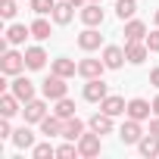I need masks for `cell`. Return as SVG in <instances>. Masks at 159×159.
<instances>
[{"label":"cell","mask_w":159,"mask_h":159,"mask_svg":"<svg viewBox=\"0 0 159 159\" xmlns=\"http://www.w3.org/2000/svg\"><path fill=\"white\" fill-rule=\"evenodd\" d=\"M41 91H44V97H47V100H62V97H69V84H66V78H62V75H56V72L44 78Z\"/></svg>","instance_id":"obj_1"},{"label":"cell","mask_w":159,"mask_h":159,"mask_svg":"<svg viewBox=\"0 0 159 159\" xmlns=\"http://www.w3.org/2000/svg\"><path fill=\"white\" fill-rule=\"evenodd\" d=\"M100 137H103V134H97V131H91V134H81V137H78V156H84V159H94V156H100V150H103Z\"/></svg>","instance_id":"obj_2"},{"label":"cell","mask_w":159,"mask_h":159,"mask_svg":"<svg viewBox=\"0 0 159 159\" xmlns=\"http://www.w3.org/2000/svg\"><path fill=\"white\" fill-rule=\"evenodd\" d=\"M109 97V84L103 81V78H88V84H84V100L88 103H100Z\"/></svg>","instance_id":"obj_3"},{"label":"cell","mask_w":159,"mask_h":159,"mask_svg":"<svg viewBox=\"0 0 159 159\" xmlns=\"http://www.w3.org/2000/svg\"><path fill=\"white\" fill-rule=\"evenodd\" d=\"M0 69H3L7 75H19V72L25 69V53H16V50H3Z\"/></svg>","instance_id":"obj_4"},{"label":"cell","mask_w":159,"mask_h":159,"mask_svg":"<svg viewBox=\"0 0 159 159\" xmlns=\"http://www.w3.org/2000/svg\"><path fill=\"white\" fill-rule=\"evenodd\" d=\"M140 137H143V128H140L137 119H128V122L119 128V140H122V143H134V147H137Z\"/></svg>","instance_id":"obj_5"},{"label":"cell","mask_w":159,"mask_h":159,"mask_svg":"<svg viewBox=\"0 0 159 159\" xmlns=\"http://www.w3.org/2000/svg\"><path fill=\"white\" fill-rule=\"evenodd\" d=\"M147 53H150L147 41H125V56H128L131 66H140V62L147 59Z\"/></svg>","instance_id":"obj_6"},{"label":"cell","mask_w":159,"mask_h":159,"mask_svg":"<svg viewBox=\"0 0 159 159\" xmlns=\"http://www.w3.org/2000/svg\"><path fill=\"white\" fill-rule=\"evenodd\" d=\"M10 91H13V94H16V97H19L22 103L34 100V84L28 81L25 75H16V78H13V84H10Z\"/></svg>","instance_id":"obj_7"},{"label":"cell","mask_w":159,"mask_h":159,"mask_svg":"<svg viewBox=\"0 0 159 159\" xmlns=\"http://www.w3.org/2000/svg\"><path fill=\"white\" fill-rule=\"evenodd\" d=\"M100 44H103V34L97 31V28H84L81 34H78V47H81L84 53H91V50H100Z\"/></svg>","instance_id":"obj_8"},{"label":"cell","mask_w":159,"mask_h":159,"mask_svg":"<svg viewBox=\"0 0 159 159\" xmlns=\"http://www.w3.org/2000/svg\"><path fill=\"white\" fill-rule=\"evenodd\" d=\"M78 16H81V22H84V25H91V28H100V25H103V19H106V16H103V10H100V3H84Z\"/></svg>","instance_id":"obj_9"},{"label":"cell","mask_w":159,"mask_h":159,"mask_svg":"<svg viewBox=\"0 0 159 159\" xmlns=\"http://www.w3.org/2000/svg\"><path fill=\"white\" fill-rule=\"evenodd\" d=\"M22 116H25V122H28V125H34V122L41 125V119L47 116V103L34 97V100H28V103H25V109H22Z\"/></svg>","instance_id":"obj_10"},{"label":"cell","mask_w":159,"mask_h":159,"mask_svg":"<svg viewBox=\"0 0 159 159\" xmlns=\"http://www.w3.org/2000/svg\"><path fill=\"white\" fill-rule=\"evenodd\" d=\"M128 119H137V122H143V119H150V112H153V103H147L143 97H134V100H128Z\"/></svg>","instance_id":"obj_11"},{"label":"cell","mask_w":159,"mask_h":159,"mask_svg":"<svg viewBox=\"0 0 159 159\" xmlns=\"http://www.w3.org/2000/svg\"><path fill=\"white\" fill-rule=\"evenodd\" d=\"M103 72H106L103 59H81L78 62V75L81 78H103Z\"/></svg>","instance_id":"obj_12"},{"label":"cell","mask_w":159,"mask_h":159,"mask_svg":"<svg viewBox=\"0 0 159 159\" xmlns=\"http://www.w3.org/2000/svg\"><path fill=\"white\" fill-rule=\"evenodd\" d=\"M50 16H53V22H56V25H69V22H72V16H75V7L69 3V0H56V7H53V13H50Z\"/></svg>","instance_id":"obj_13"},{"label":"cell","mask_w":159,"mask_h":159,"mask_svg":"<svg viewBox=\"0 0 159 159\" xmlns=\"http://www.w3.org/2000/svg\"><path fill=\"white\" fill-rule=\"evenodd\" d=\"M62 125H66V119H59V116H44V119H41V134H47V137H62Z\"/></svg>","instance_id":"obj_14"},{"label":"cell","mask_w":159,"mask_h":159,"mask_svg":"<svg viewBox=\"0 0 159 159\" xmlns=\"http://www.w3.org/2000/svg\"><path fill=\"white\" fill-rule=\"evenodd\" d=\"M47 59H50V56L44 53V47H28V50H25V69H34V72H38V69H44Z\"/></svg>","instance_id":"obj_15"},{"label":"cell","mask_w":159,"mask_h":159,"mask_svg":"<svg viewBox=\"0 0 159 159\" xmlns=\"http://www.w3.org/2000/svg\"><path fill=\"white\" fill-rule=\"evenodd\" d=\"M100 109H103L106 116H112V119H116V116H122V112L128 109V103H125L122 97H116V94H109L106 100H100Z\"/></svg>","instance_id":"obj_16"},{"label":"cell","mask_w":159,"mask_h":159,"mask_svg":"<svg viewBox=\"0 0 159 159\" xmlns=\"http://www.w3.org/2000/svg\"><path fill=\"white\" fill-rule=\"evenodd\" d=\"M125 59H128V56H125L122 47H103V62H106V69H122Z\"/></svg>","instance_id":"obj_17"},{"label":"cell","mask_w":159,"mask_h":159,"mask_svg":"<svg viewBox=\"0 0 159 159\" xmlns=\"http://www.w3.org/2000/svg\"><path fill=\"white\" fill-rule=\"evenodd\" d=\"M19 150H28V147H34V134H31V128H28V122L22 125V128H16L13 131V137H10Z\"/></svg>","instance_id":"obj_18"},{"label":"cell","mask_w":159,"mask_h":159,"mask_svg":"<svg viewBox=\"0 0 159 159\" xmlns=\"http://www.w3.org/2000/svg\"><path fill=\"white\" fill-rule=\"evenodd\" d=\"M19 103H22V100H19V97H16L13 91H10V94H3V97H0V116L13 119L16 112H22V109H19Z\"/></svg>","instance_id":"obj_19"},{"label":"cell","mask_w":159,"mask_h":159,"mask_svg":"<svg viewBox=\"0 0 159 159\" xmlns=\"http://www.w3.org/2000/svg\"><path fill=\"white\" fill-rule=\"evenodd\" d=\"M88 125H91V131H97V134H109V131H112V116H106V112L100 109L97 116H91Z\"/></svg>","instance_id":"obj_20"},{"label":"cell","mask_w":159,"mask_h":159,"mask_svg":"<svg viewBox=\"0 0 159 159\" xmlns=\"http://www.w3.org/2000/svg\"><path fill=\"white\" fill-rule=\"evenodd\" d=\"M137 150H140V156H147V159L159 156V134H147V137H140Z\"/></svg>","instance_id":"obj_21"},{"label":"cell","mask_w":159,"mask_h":159,"mask_svg":"<svg viewBox=\"0 0 159 159\" xmlns=\"http://www.w3.org/2000/svg\"><path fill=\"white\" fill-rule=\"evenodd\" d=\"M81 134H84V122H81V119H75V116L66 119V125H62V137H66V140H78Z\"/></svg>","instance_id":"obj_22"},{"label":"cell","mask_w":159,"mask_h":159,"mask_svg":"<svg viewBox=\"0 0 159 159\" xmlns=\"http://www.w3.org/2000/svg\"><path fill=\"white\" fill-rule=\"evenodd\" d=\"M125 41H147V25L137 19H128L125 25Z\"/></svg>","instance_id":"obj_23"},{"label":"cell","mask_w":159,"mask_h":159,"mask_svg":"<svg viewBox=\"0 0 159 159\" xmlns=\"http://www.w3.org/2000/svg\"><path fill=\"white\" fill-rule=\"evenodd\" d=\"M31 34V25H22V22H16V25H10V31H7V41L10 44H25V38Z\"/></svg>","instance_id":"obj_24"},{"label":"cell","mask_w":159,"mask_h":159,"mask_svg":"<svg viewBox=\"0 0 159 159\" xmlns=\"http://www.w3.org/2000/svg\"><path fill=\"white\" fill-rule=\"evenodd\" d=\"M53 72L62 75V78H72V75L78 72V62H72V59H66V56H56V59H53Z\"/></svg>","instance_id":"obj_25"},{"label":"cell","mask_w":159,"mask_h":159,"mask_svg":"<svg viewBox=\"0 0 159 159\" xmlns=\"http://www.w3.org/2000/svg\"><path fill=\"white\" fill-rule=\"evenodd\" d=\"M137 13V0H116V16L125 22V19H134Z\"/></svg>","instance_id":"obj_26"},{"label":"cell","mask_w":159,"mask_h":159,"mask_svg":"<svg viewBox=\"0 0 159 159\" xmlns=\"http://www.w3.org/2000/svg\"><path fill=\"white\" fill-rule=\"evenodd\" d=\"M31 38L47 41V38H50V22H47V19H34V22H31Z\"/></svg>","instance_id":"obj_27"},{"label":"cell","mask_w":159,"mask_h":159,"mask_svg":"<svg viewBox=\"0 0 159 159\" xmlns=\"http://www.w3.org/2000/svg\"><path fill=\"white\" fill-rule=\"evenodd\" d=\"M56 116H59V119H72V116H75V103H72L69 97L56 100Z\"/></svg>","instance_id":"obj_28"},{"label":"cell","mask_w":159,"mask_h":159,"mask_svg":"<svg viewBox=\"0 0 159 159\" xmlns=\"http://www.w3.org/2000/svg\"><path fill=\"white\" fill-rule=\"evenodd\" d=\"M31 156H34V159H47V156H56V147H53V143H34V147H31Z\"/></svg>","instance_id":"obj_29"},{"label":"cell","mask_w":159,"mask_h":159,"mask_svg":"<svg viewBox=\"0 0 159 159\" xmlns=\"http://www.w3.org/2000/svg\"><path fill=\"white\" fill-rule=\"evenodd\" d=\"M53 7H56V0H31V10H34L38 16H47V13H53Z\"/></svg>","instance_id":"obj_30"},{"label":"cell","mask_w":159,"mask_h":159,"mask_svg":"<svg viewBox=\"0 0 159 159\" xmlns=\"http://www.w3.org/2000/svg\"><path fill=\"white\" fill-rule=\"evenodd\" d=\"M56 156H59V159H72V156H78V147H75V140H69V143L56 147Z\"/></svg>","instance_id":"obj_31"},{"label":"cell","mask_w":159,"mask_h":159,"mask_svg":"<svg viewBox=\"0 0 159 159\" xmlns=\"http://www.w3.org/2000/svg\"><path fill=\"white\" fill-rule=\"evenodd\" d=\"M16 0H3V3H0V16H3V19H16Z\"/></svg>","instance_id":"obj_32"},{"label":"cell","mask_w":159,"mask_h":159,"mask_svg":"<svg viewBox=\"0 0 159 159\" xmlns=\"http://www.w3.org/2000/svg\"><path fill=\"white\" fill-rule=\"evenodd\" d=\"M147 47H150L153 53H159V25H156V28L147 34Z\"/></svg>","instance_id":"obj_33"},{"label":"cell","mask_w":159,"mask_h":159,"mask_svg":"<svg viewBox=\"0 0 159 159\" xmlns=\"http://www.w3.org/2000/svg\"><path fill=\"white\" fill-rule=\"evenodd\" d=\"M0 137H13V128H10V119L7 116L0 119Z\"/></svg>","instance_id":"obj_34"},{"label":"cell","mask_w":159,"mask_h":159,"mask_svg":"<svg viewBox=\"0 0 159 159\" xmlns=\"http://www.w3.org/2000/svg\"><path fill=\"white\" fill-rule=\"evenodd\" d=\"M150 84H153V88H159V69H153V72H150Z\"/></svg>","instance_id":"obj_35"},{"label":"cell","mask_w":159,"mask_h":159,"mask_svg":"<svg viewBox=\"0 0 159 159\" xmlns=\"http://www.w3.org/2000/svg\"><path fill=\"white\" fill-rule=\"evenodd\" d=\"M150 134H159V116H156V119H150Z\"/></svg>","instance_id":"obj_36"},{"label":"cell","mask_w":159,"mask_h":159,"mask_svg":"<svg viewBox=\"0 0 159 159\" xmlns=\"http://www.w3.org/2000/svg\"><path fill=\"white\" fill-rule=\"evenodd\" d=\"M69 3H72V7H75V10H81V7H84V3H88V0H69Z\"/></svg>","instance_id":"obj_37"},{"label":"cell","mask_w":159,"mask_h":159,"mask_svg":"<svg viewBox=\"0 0 159 159\" xmlns=\"http://www.w3.org/2000/svg\"><path fill=\"white\" fill-rule=\"evenodd\" d=\"M153 116H159V97L153 100Z\"/></svg>","instance_id":"obj_38"},{"label":"cell","mask_w":159,"mask_h":159,"mask_svg":"<svg viewBox=\"0 0 159 159\" xmlns=\"http://www.w3.org/2000/svg\"><path fill=\"white\" fill-rule=\"evenodd\" d=\"M153 22H156V25H159V10H156V16H153Z\"/></svg>","instance_id":"obj_39"},{"label":"cell","mask_w":159,"mask_h":159,"mask_svg":"<svg viewBox=\"0 0 159 159\" xmlns=\"http://www.w3.org/2000/svg\"><path fill=\"white\" fill-rule=\"evenodd\" d=\"M88 3H100V0H88Z\"/></svg>","instance_id":"obj_40"}]
</instances>
